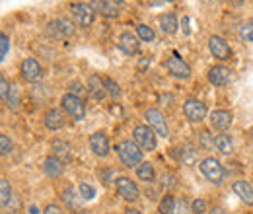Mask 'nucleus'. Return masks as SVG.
I'll return each mask as SVG.
<instances>
[{
  "label": "nucleus",
  "instance_id": "72a5a7b5",
  "mask_svg": "<svg viewBox=\"0 0 253 214\" xmlns=\"http://www.w3.org/2000/svg\"><path fill=\"white\" fill-rule=\"evenodd\" d=\"M80 193H82V199H88V201L95 197V189L92 187V185H88V183L80 185Z\"/></svg>",
  "mask_w": 253,
  "mask_h": 214
},
{
  "label": "nucleus",
  "instance_id": "f704fd0d",
  "mask_svg": "<svg viewBox=\"0 0 253 214\" xmlns=\"http://www.w3.org/2000/svg\"><path fill=\"white\" fill-rule=\"evenodd\" d=\"M240 37H242L244 41H253V28L250 24H244V26L240 28Z\"/></svg>",
  "mask_w": 253,
  "mask_h": 214
},
{
  "label": "nucleus",
  "instance_id": "aec40b11",
  "mask_svg": "<svg viewBox=\"0 0 253 214\" xmlns=\"http://www.w3.org/2000/svg\"><path fill=\"white\" fill-rule=\"evenodd\" d=\"M63 125H64L63 113H61L59 109H51V111L45 113V127H47V128L57 130V128H61Z\"/></svg>",
  "mask_w": 253,
  "mask_h": 214
},
{
  "label": "nucleus",
  "instance_id": "9d476101",
  "mask_svg": "<svg viewBox=\"0 0 253 214\" xmlns=\"http://www.w3.org/2000/svg\"><path fill=\"white\" fill-rule=\"evenodd\" d=\"M146 121H148V127L160 134V136H168V125H166V119L164 115L160 113L158 109H148L146 111Z\"/></svg>",
  "mask_w": 253,
  "mask_h": 214
},
{
  "label": "nucleus",
  "instance_id": "423d86ee",
  "mask_svg": "<svg viewBox=\"0 0 253 214\" xmlns=\"http://www.w3.org/2000/svg\"><path fill=\"white\" fill-rule=\"evenodd\" d=\"M183 113H185V117L189 121L199 123L207 117V105L203 101H199V99H187L185 105H183Z\"/></svg>",
  "mask_w": 253,
  "mask_h": 214
},
{
  "label": "nucleus",
  "instance_id": "f3484780",
  "mask_svg": "<svg viewBox=\"0 0 253 214\" xmlns=\"http://www.w3.org/2000/svg\"><path fill=\"white\" fill-rule=\"evenodd\" d=\"M211 125L218 130H226L232 125V113L230 111H212L211 113Z\"/></svg>",
  "mask_w": 253,
  "mask_h": 214
},
{
  "label": "nucleus",
  "instance_id": "4c0bfd02",
  "mask_svg": "<svg viewBox=\"0 0 253 214\" xmlns=\"http://www.w3.org/2000/svg\"><path fill=\"white\" fill-rule=\"evenodd\" d=\"M207 211V203L203 201V199H197V201H193V213L195 214H203Z\"/></svg>",
  "mask_w": 253,
  "mask_h": 214
},
{
  "label": "nucleus",
  "instance_id": "0eeeda50",
  "mask_svg": "<svg viewBox=\"0 0 253 214\" xmlns=\"http://www.w3.org/2000/svg\"><path fill=\"white\" fill-rule=\"evenodd\" d=\"M166 66H168L169 74L175 76V78H183V80H185V78L191 76V68L181 61V57H179L177 53H173V57H169V59L166 61Z\"/></svg>",
  "mask_w": 253,
  "mask_h": 214
},
{
  "label": "nucleus",
  "instance_id": "49530a36",
  "mask_svg": "<svg viewBox=\"0 0 253 214\" xmlns=\"http://www.w3.org/2000/svg\"><path fill=\"white\" fill-rule=\"evenodd\" d=\"M248 24H250V26H252V28H253V18H252V20H250V22H248Z\"/></svg>",
  "mask_w": 253,
  "mask_h": 214
},
{
  "label": "nucleus",
  "instance_id": "a18cd8bd",
  "mask_svg": "<svg viewBox=\"0 0 253 214\" xmlns=\"http://www.w3.org/2000/svg\"><path fill=\"white\" fill-rule=\"evenodd\" d=\"M211 214H226V213H224L222 209H212V213H211Z\"/></svg>",
  "mask_w": 253,
  "mask_h": 214
},
{
  "label": "nucleus",
  "instance_id": "f8f14e48",
  "mask_svg": "<svg viewBox=\"0 0 253 214\" xmlns=\"http://www.w3.org/2000/svg\"><path fill=\"white\" fill-rule=\"evenodd\" d=\"M117 193L125 201H136L138 199V187L134 185V181H130L128 177H119L117 179Z\"/></svg>",
  "mask_w": 253,
  "mask_h": 214
},
{
  "label": "nucleus",
  "instance_id": "a211bd4d",
  "mask_svg": "<svg viewBox=\"0 0 253 214\" xmlns=\"http://www.w3.org/2000/svg\"><path fill=\"white\" fill-rule=\"evenodd\" d=\"M43 170L49 177H59L63 173V160H59L57 156H49L43 162Z\"/></svg>",
  "mask_w": 253,
  "mask_h": 214
},
{
  "label": "nucleus",
  "instance_id": "c9c22d12",
  "mask_svg": "<svg viewBox=\"0 0 253 214\" xmlns=\"http://www.w3.org/2000/svg\"><path fill=\"white\" fill-rule=\"evenodd\" d=\"M8 47H10L8 35H2V37H0V59H4V57L8 55Z\"/></svg>",
  "mask_w": 253,
  "mask_h": 214
},
{
  "label": "nucleus",
  "instance_id": "c03bdc74",
  "mask_svg": "<svg viewBox=\"0 0 253 214\" xmlns=\"http://www.w3.org/2000/svg\"><path fill=\"white\" fill-rule=\"evenodd\" d=\"M125 214H140V211H136V209H128Z\"/></svg>",
  "mask_w": 253,
  "mask_h": 214
},
{
  "label": "nucleus",
  "instance_id": "6e6552de",
  "mask_svg": "<svg viewBox=\"0 0 253 214\" xmlns=\"http://www.w3.org/2000/svg\"><path fill=\"white\" fill-rule=\"evenodd\" d=\"M209 80L214 86H228L234 80V72L226 66H212L209 70Z\"/></svg>",
  "mask_w": 253,
  "mask_h": 214
},
{
  "label": "nucleus",
  "instance_id": "dca6fc26",
  "mask_svg": "<svg viewBox=\"0 0 253 214\" xmlns=\"http://www.w3.org/2000/svg\"><path fill=\"white\" fill-rule=\"evenodd\" d=\"M105 92H107V88H105V82L99 78V76H95L92 74L90 78H88V93L94 97V99H103L105 97Z\"/></svg>",
  "mask_w": 253,
  "mask_h": 214
},
{
  "label": "nucleus",
  "instance_id": "c756f323",
  "mask_svg": "<svg viewBox=\"0 0 253 214\" xmlns=\"http://www.w3.org/2000/svg\"><path fill=\"white\" fill-rule=\"evenodd\" d=\"M175 209V199L171 195H166L162 201H160V213L162 214H171Z\"/></svg>",
  "mask_w": 253,
  "mask_h": 214
},
{
  "label": "nucleus",
  "instance_id": "37998d69",
  "mask_svg": "<svg viewBox=\"0 0 253 214\" xmlns=\"http://www.w3.org/2000/svg\"><path fill=\"white\" fill-rule=\"evenodd\" d=\"M146 2H150V4H152V6H158V4H162V2H164V0H146Z\"/></svg>",
  "mask_w": 253,
  "mask_h": 214
},
{
  "label": "nucleus",
  "instance_id": "58836bf2",
  "mask_svg": "<svg viewBox=\"0 0 253 214\" xmlns=\"http://www.w3.org/2000/svg\"><path fill=\"white\" fill-rule=\"evenodd\" d=\"M201 142H203L205 148H211V146H212V138H211V134H209L207 130L201 132Z\"/></svg>",
  "mask_w": 253,
  "mask_h": 214
},
{
  "label": "nucleus",
  "instance_id": "cd10ccee",
  "mask_svg": "<svg viewBox=\"0 0 253 214\" xmlns=\"http://www.w3.org/2000/svg\"><path fill=\"white\" fill-rule=\"evenodd\" d=\"M99 8H101V14H103V16H109V18H117L119 12H121L115 2H101Z\"/></svg>",
  "mask_w": 253,
  "mask_h": 214
},
{
  "label": "nucleus",
  "instance_id": "6ab92c4d",
  "mask_svg": "<svg viewBox=\"0 0 253 214\" xmlns=\"http://www.w3.org/2000/svg\"><path fill=\"white\" fill-rule=\"evenodd\" d=\"M234 191L238 193V197H240L246 205H253V189L248 181H236V183H234Z\"/></svg>",
  "mask_w": 253,
  "mask_h": 214
},
{
  "label": "nucleus",
  "instance_id": "473e14b6",
  "mask_svg": "<svg viewBox=\"0 0 253 214\" xmlns=\"http://www.w3.org/2000/svg\"><path fill=\"white\" fill-rule=\"evenodd\" d=\"M10 150H12V140H10L6 134H0V154L6 156Z\"/></svg>",
  "mask_w": 253,
  "mask_h": 214
},
{
  "label": "nucleus",
  "instance_id": "1a4fd4ad",
  "mask_svg": "<svg viewBox=\"0 0 253 214\" xmlns=\"http://www.w3.org/2000/svg\"><path fill=\"white\" fill-rule=\"evenodd\" d=\"M209 49H211L212 57H216V59H220V61L230 59V55H232L230 45H228L222 37H218V35H212V37L209 39Z\"/></svg>",
  "mask_w": 253,
  "mask_h": 214
},
{
  "label": "nucleus",
  "instance_id": "4468645a",
  "mask_svg": "<svg viewBox=\"0 0 253 214\" xmlns=\"http://www.w3.org/2000/svg\"><path fill=\"white\" fill-rule=\"evenodd\" d=\"M90 148L94 150L95 156H107L109 154V140L103 132H94L90 136Z\"/></svg>",
  "mask_w": 253,
  "mask_h": 214
},
{
  "label": "nucleus",
  "instance_id": "b1692460",
  "mask_svg": "<svg viewBox=\"0 0 253 214\" xmlns=\"http://www.w3.org/2000/svg\"><path fill=\"white\" fill-rule=\"evenodd\" d=\"M63 201L66 203V207L68 209H72V211H80V207H82V203L76 199V193H74V189H66L63 193Z\"/></svg>",
  "mask_w": 253,
  "mask_h": 214
},
{
  "label": "nucleus",
  "instance_id": "9b49d317",
  "mask_svg": "<svg viewBox=\"0 0 253 214\" xmlns=\"http://www.w3.org/2000/svg\"><path fill=\"white\" fill-rule=\"evenodd\" d=\"M22 76L28 82H37V80L43 78V68L35 59H26L22 62Z\"/></svg>",
  "mask_w": 253,
  "mask_h": 214
},
{
  "label": "nucleus",
  "instance_id": "c85d7f7f",
  "mask_svg": "<svg viewBox=\"0 0 253 214\" xmlns=\"http://www.w3.org/2000/svg\"><path fill=\"white\" fill-rule=\"evenodd\" d=\"M4 103H6L10 109H14V111L20 107V97H18V92H16L14 86H10V92H8V95L4 97Z\"/></svg>",
  "mask_w": 253,
  "mask_h": 214
},
{
  "label": "nucleus",
  "instance_id": "bb28decb",
  "mask_svg": "<svg viewBox=\"0 0 253 214\" xmlns=\"http://www.w3.org/2000/svg\"><path fill=\"white\" fill-rule=\"evenodd\" d=\"M0 189H2V197H0V203H2V209L6 211V209H8V201L12 199V189H10V183H8V179H2V181H0Z\"/></svg>",
  "mask_w": 253,
  "mask_h": 214
},
{
  "label": "nucleus",
  "instance_id": "e433bc0d",
  "mask_svg": "<svg viewBox=\"0 0 253 214\" xmlns=\"http://www.w3.org/2000/svg\"><path fill=\"white\" fill-rule=\"evenodd\" d=\"M171 214H189V207L185 201H175V209Z\"/></svg>",
  "mask_w": 253,
  "mask_h": 214
},
{
  "label": "nucleus",
  "instance_id": "5701e85b",
  "mask_svg": "<svg viewBox=\"0 0 253 214\" xmlns=\"http://www.w3.org/2000/svg\"><path fill=\"white\" fill-rule=\"evenodd\" d=\"M136 175H138V179H142V181H152V179H154V168H152V164L142 162V164L138 166V170H136Z\"/></svg>",
  "mask_w": 253,
  "mask_h": 214
},
{
  "label": "nucleus",
  "instance_id": "7ed1b4c3",
  "mask_svg": "<svg viewBox=\"0 0 253 214\" xmlns=\"http://www.w3.org/2000/svg\"><path fill=\"white\" fill-rule=\"evenodd\" d=\"M201 171L209 181H212L214 185H220L222 179H224V168L220 166V162L214 160V158H205L201 162Z\"/></svg>",
  "mask_w": 253,
  "mask_h": 214
},
{
  "label": "nucleus",
  "instance_id": "39448f33",
  "mask_svg": "<svg viewBox=\"0 0 253 214\" xmlns=\"http://www.w3.org/2000/svg\"><path fill=\"white\" fill-rule=\"evenodd\" d=\"M63 107H64V111H66L72 119H76V121H82V119L86 117V107H84L82 99H80L78 95H74V93H66V95H64Z\"/></svg>",
  "mask_w": 253,
  "mask_h": 214
},
{
  "label": "nucleus",
  "instance_id": "ea45409f",
  "mask_svg": "<svg viewBox=\"0 0 253 214\" xmlns=\"http://www.w3.org/2000/svg\"><path fill=\"white\" fill-rule=\"evenodd\" d=\"M8 92H10V86H8V82H6V78L2 76L0 78V93H2V99L8 95Z\"/></svg>",
  "mask_w": 253,
  "mask_h": 214
},
{
  "label": "nucleus",
  "instance_id": "20e7f679",
  "mask_svg": "<svg viewBox=\"0 0 253 214\" xmlns=\"http://www.w3.org/2000/svg\"><path fill=\"white\" fill-rule=\"evenodd\" d=\"M70 12H72V18H74V22L78 26H82V28L92 26V22H94V8L90 4L76 2V4L70 6Z\"/></svg>",
  "mask_w": 253,
  "mask_h": 214
},
{
  "label": "nucleus",
  "instance_id": "4be33fe9",
  "mask_svg": "<svg viewBox=\"0 0 253 214\" xmlns=\"http://www.w3.org/2000/svg\"><path fill=\"white\" fill-rule=\"evenodd\" d=\"M214 146H216L222 154H226V156L234 152V144H232V138H230L228 134H218V136L214 138Z\"/></svg>",
  "mask_w": 253,
  "mask_h": 214
},
{
  "label": "nucleus",
  "instance_id": "f03ea898",
  "mask_svg": "<svg viewBox=\"0 0 253 214\" xmlns=\"http://www.w3.org/2000/svg\"><path fill=\"white\" fill-rule=\"evenodd\" d=\"M134 142L138 144V148L142 150H154L156 148V132L146 127V125H138L134 127Z\"/></svg>",
  "mask_w": 253,
  "mask_h": 214
},
{
  "label": "nucleus",
  "instance_id": "f257e3e1",
  "mask_svg": "<svg viewBox=\"0 0 253 214\" xmlns=\"http://www.w3.org/2000/svg\"><path fill=\"white\" fill-rule=\"evenodd\" d=\"M117 156L119 160L125 164L126 168H134V166H140L142 164V150L138 148L136 142H130V140H123L117 144Z\"/></svg>",
  "mask_w": 253,
  "mask_h": 214
},
{
  "label": "nucleus",
  "instance_id": "ddd939ff",
  "mask_svg": "<svg viewBox=\"0 0 253 214\" xmlns=\"http://www.w3.org/2000/svg\"><path fill=\"white\" fill-rule=\"evenodd\" d=\"M117 45H119V49H121L123 53H126V55H136V53H138V39H136L134 33H130V31H125V33L119 35Z\"/></svg>",
  "mask_w": 253,
  "mask_h": 214
},
{
  "label": "nucleus",
  "instance_id": "a19ab883",
  "mask_svg": "<svg viewBox=\"0 0 253 214\" xmlns=\"http://www.w3.org/2000/svg\"><path fill=\"white\" fill-rule=\"evenodd\" d=\"M84 92V88H82V84H78V82H74V84H70V93H74V95H78V93Z\"/></svg>",
  "mask_w": 253,
  "mask_h": 214
},
{
  "label": "nucleus",
  "instance_id": "79ce46f5",
  "mask_svg": "<svg viewBox=\"0 0 253 214\" xmlns=\"http://www.w3.org/2000/svg\"><path fill=\"white\" fill-rule=\"evenodd\" d=\"M43 214H63V211L57 207V205H49L47 209H45V213Z\"/></svg>",
  "mask_w": 253,
  "mask_h": 214
},
{
  "label": "nucleus",
  "instance_id": "de8ad7c7",
  "mask_svg": "<svg viewBox=\"0 0 253 214\" xmlns=\"http://www.w3.org/2000/svg\"><path fill=\"white\" fill-rule=\"evenodd\" d=\"M164 2H173V0H164Z\"/></svg>",
  "mask_w": 253,
  "mask_h": 214
},
{
  "label": "nucleus",
  "instance_id": "7c9ffc66",
  "mask_svg": "<svg viewBox=\"0 0 253 214\" xmlns=\"http://www.w3.org/2000/svg\"><path fill=\"white\" fill-rule=\"evenodd\" d=\"M136 35L142 39V41H154L156 39V33L152 28H148V26H144V24H140L138 28H136Z\"/></svg>",
  "mask_w": 253,
  "mask_h": 214
},
{
  "label": "nucleus",
  "instance_id": "09e8293b",
  "mask_svg": "<svg viewBox=\"0 0 253 214\" xmlns=\"http://www.w3.org/2000/svg\"><path fill=\"white\" fill-rule=\"evenodd\" d=\"M115 2H117V0H115ZM119 2H121V0H119Z\"/></svg>",
  "mask_w": 253,
  "mask_h": 214
},
{
  "label": "nucleus",
  "instance_id": "412c9836",
  "mask_svg": "<svg viewBox=\"0 0 253 214\" xmlns=\"http://www.w3.org/2000/svg\"><path fill=\"white\" fill-rule=\"evenodd\" d=\"M177 18L173 16V14H162L160 16V28L164 33H168V35H173L175 31H177Z\"/></svg>",
  "mask_w": 253,
  "mask_h": 214
},
{
  "label": "nucleus",
  "instance_id": "393cba45",
  "mask_svg": "<svg viewBox=\"0 0 253 214\" xmlns=\"http://www.w3.org/2000/svg\"><path fill=\"white\" fill-rule=\"evenodd\" d=\"M197 158H199V150L193 148V146H185V148L181 150V162H183L185 166H193V164L197 162Z\"/></svg>",
  "mask_w": 253,
  "mask_h": 214
},
{
  "label": "nucleus",
  "instance_id": "2eb2a0df",
  "mask_svg": "<svg viewBox=\"0 0 253 214\" xmlns=\"http://www.w3.org/2000/svg\"><path fill=\"white\" fill-rule=\"evenodd\" d=\"M49 30L53 31L57 37H72L74 35V26L72 22L64 20V18H59V20H53L49 24Z\"/></svg>",
  "mask_w": 253,
  "mask_h": 214
},
{
  "label": "nucleus",
  "instance_id": "2f4dec72",
  "mask_svg": "<svg viewBox=\"0 0 253 214\" xmlns=\"http://www.w3.org/2000/svg\"><path fill=\"white\" fill-rule=\"evenodd\" d=\"M103 82H105L107 92L111 93V97H113V99H119V95H121V88H119V86H117V84H115L111 78H105Z\"/></svg>",
  "mask_w": 253,
  "mask_h": 214
},
{
  "label": "nucleus",
  "instance_id": "a878e982",
  "mask_svg": "<svg viewBox=\"0 0 253 214\" xmlns=\"http://www.w3.org/2000/svg\"><path fill=\"white\" fill-rule=\"evenodd\" d=\"M53 150H55L59 160H68L70 158V146L63 140H55L53 142Z\"/></svg>",
  "mask_w": 253,
  "mask_h": 214
}]
</instances>
